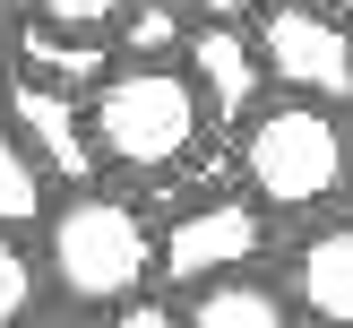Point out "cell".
Here are the masks:
<instances>
[{
  "label": "cell",
  "mask_w": 353,
  "mask_h": 328,
  "mask_svg": "<svg viewBox=\"0 0 353 328\" xmlns=\"http://www.w3.org/2000/svg\"><path fill=\"white\" fill-rule=\"evenodd\" d=\"M43 285L61 293L69 311H95V302H138L155 285V233L130 199L112 190H69L52 199L43 216Z\"/></svg>",
  "instance_id": "obj_1"
},
{
  "label": "cell",
  "mask_w": 353,
  "mask_h": 328,
  "mask_svg": "<svg viewBox=\"0 0 353 328\" xmlns=\"http://www.w3.org/2000/svg\"><path fill=\"white\" fill-rule=\"evenodd\" d=\"M241 182L276 216H319L353 182V138H345L336 104H302V95L259 104L241 121Z\"/></svg>",
  "instance_id": "obj_2"
},
{
  "label": "cell",
  "mask_w": 353,
  "mask_h": 328,
  "mask_svg": "<svg viewBox=\"0 0 353 328\" xmlns=\"http://www.w3.org/2000/svg\"><path fill=\"white\" fill-rule=\"evenodd\" d=\"M199 86H190L181 61H155V69H130L112 61L86 95V138H95V164L112 173H172L190 147H199Z\"/></svg>",
  "instance_id": "obj_3"
},
{
  "label": "cell",
  "mask_w": 353,
  "mask_h": 328,
  "mask_svg": "<svg viewBox=\"0 0 353 328\" xmlns=\"http://www.w3.org/2000/svg\"><path fill=\"white\" fill-rule=\"evenodd\" d=\"M250 44L268 61L276 95H302V104H353V26L319 0H268L250 17Z\"/></svg>",
  "instance_id": "obj_4"
},
{
  "label": "cell",
  "mask_w": 353,
  "mask_h": 328,
  "mask_svg": "<svg viewBox=\"0 0 353 328\" xmlns=\"http://www.w3.org/2000/svg\"><path fill=\"white\" fill-rule=\"evenodd\" d=\"M268 259V207L241 190V199H199L172 216V233L155 242V276H164L172 293L190 285H216V276H241Z\"/></svg>",
  "instance_id": "obj_5"
},
{
  "label": "cell",
  "mask_w": 353,
  "mask_h": 328,
  "mask_svg": "<svg viewBox=\"0 0 353 328\" xmlns=\"http://www.w3.org/2000/svg\"><path fill=\"white\" fill-rule=\"evenodd\" d=\"M0 121L26 138V155L52 173V182H69V190H86V182H95L86 104L69 95V86H52V78H17V69H9V86H0Z\"/></svg>",
  "instance_id": "obj_6"
},
{
  "label": "cell",
  "mask_w": 353,
  "mask_h": 328,
  "mask_svg": "<svg viewBox=\"0 0 353 328\" xmlns=\"http://www.w3.org/2000/svg\"><path fill=\"white\" fill-rule=\"evenodd\" d=\"M181 69H190L199 113L216 121V130H241V121L276 95V86H268V61H259V44H250V26H233V17H199Z\"/></svg>",
  "instance_id": "obj_7"
},
{
  "label": "cell",
  "mask_w": 353,
  "mask_h": 328,
  "mask_svg": "<svg viewBox=\"0 0 353 328\" xmlns=\"http://www.w3.org/2000/svg\"><path fill=\"white\" fill-rule=\"evenodd\" d=\"M285 293L302 328H353V216H319L285 259Z\"/></svg>",
  "instance_id": "obj_8"
},
{
  "label": "cell",
  "mask_w": 353,
  "mask_h": 328,
  "mask_svg": "<svg viewBox=\"0 0 353 328\" xmlns=\"http://www.w3.org/2000/svg\"><path fill=\"white\" fill-rule=\"evenodd\" d=\"M9 69L17 78H52V86H95L103 69H112V35H61L43 26V17H26V26L9 35Z\"/></svg>",
  "instance_id": "obj_9"
},
{
  "label": "cell",
  "mask_w": 353,
  "mask_h": 328,
  "mask_svg": "<svg viewBox=\"0 0 353 328\" xmlns=\"http://www.w3.org/2000/svg\"><path fill=\"white\" fill-rule=\"evenodd\" d=\"M181 328H302V311H293L285 285L241 268V276H216V285H190Z\"/></svg>",
  "instance_id": "obj_10"
},
{
  "label": "cell",
  "mask_w": 353,
  "mask_h": 328,
  "mask_svg": "<svg viewBox=\"0 0 353 328\" xmlns=\"http://www.w3.org/2000/svg\"><path fill=\"white\" fill-rule=\"evenodd\" d=\"M181 52H190V9L181 0H130L112 17V61L155 69V61H181Z\"/></svg>",
  "instance_id": "obj_11"
},
{
  "label": "cell",
  "mask_w": 353,
  "mask_h": 328,
  "mask_svg": "<svg viewBox=\"0 0 353 328\" xmlns=\"http://www.w3.org/2000/svg\"><path fill=\"white\" fill-rule=\"evenodd\" d=\"M52 190H61V182H52V173L26 155V138L0 121V224H9V233L43 224V216H52Z\"/></svg>",
  "instance_id": "obj_12"
},
{
  "label": "cell",
  "mask_w": 353,
  "mask_h": 328,
  "mask_svg": "<svg viewBox=\"0 0 353 328\" xmlns=\"http://www.w3.org/2000/svg\"><path fill=\"white\" fill-rule=\"evenodd\" d=\"M43 259L26 251V242L0 224V328H34V311H43Z\"/></svg>",
  "instance_id": "obj_13"
},
{
  "label": "cell",
  "mask_w": 353,
  "mask_h": 328,
  "mask_svg": "<svg viewBox=\"0 0 353 328\" xmlns=\"http://www.w3.org/2000/svg\"><path fill=\"white\" fill-rule=\"evenodd\" d=\"M61 328H181V311L155 302V293H138V302H95V311H69Z\"/></svg>",
  "instance_id": "obj_14"
},
{
  "label": "cell",
  "mask_w": 353,
  "mask_h": 328,
  "mask_svg": "<svg viewBox=\"0 0 353 328\" xmlns=\"http://www.w3.org/2000/svg\"><path fill=\"white\" fill-rule=\"evenodd\" d=\"M121 9H130V0H26V17H43V26H61V35H112Z\"/></svg>",
  "instance_id": "obj_15"
},
{
  "label": "cell",
  "mask_w": 353,
  "mask_h": 328,
  "mask_svg": "<svg viewBox=\"0 0 353 328\" xmlns=\"http://www.w3.org/2000/svg\"><path fill=\"white\" fill-rule=\"evenodd\" d=\"M181 9H190V17H233V26H250L268 0H181Z\"/></svg>",
  "instance_id": "obj_16"
},
{
  "label": "cell",
  "mask_w": 353,
  "mask_h": 328,
  "mask_svg": "<svg viewBox=\"0 0 353 328\" xmlns=\"http://www.w3.org/2000/svg\"><path fill=\"white\" fill-rule=\"evenodd\" d=\"M0 86H9V17H0Z\"/></svg>",
  "instance_id": "obj_17"
},
{
  "label": "cell",
  "mask_w": 353,
  "mask_h": 328,
  "mask_svg": "<svg viewBox=\"0 0 353 328\" xmlns=\"http://www.w3.org/2000/svg\"><path fill=\"white\" fill-rule=\"evenodd\" d=\"M319 9H336V17H353V0H319Z\"/></svg>",
  "instance_id": "obj_18"
}]
</instances>
